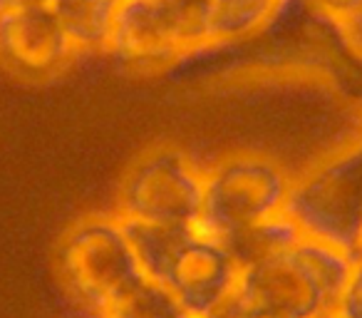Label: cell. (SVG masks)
I'll return each mask as SVG.
<instances>
[{
	"label": "cell",
	"instance_id": "cell-3",
	"mask_svg": "<svg viewBox=\"0 0 362 318\" xmlns=\"http://www.w3.org/2000/svg\"><path fill=\"white\" fill-rule=\"evenodd\" d=\"M57 271L72 301L90 318H105L144 276L119 217L75 224L57 249Z\"/></svg>",
	"mask_w": 362,
	"mask_h": 318
},
{
	"label": "cell",
	"instance_id": "cell-6",
	"mask_svg": "<svg viewBox=\"0 0 362 318\" xmlns=\"http://www.w3.org/2000/svg\"><path fill=\"white\" fill-rule=\"evenodd\" d=\"M202 202V169L181 152L156 149L129 172L117 217L154 227H197Z\"/></svg>",
	"mask_w": 362,
	"mask_h": 318
},
{
	"label": "cell",
	"instance_id": "cell-14",
	"mask_svg": "<svg viewBox=\"0 0 362 318\" xmlns=\"http://www.w3.org/2000/svg\"><path fill=\"white\" fill-rule=\"evenodd\" d=\"M303 3H308L313 11L322 13V16L330 18L337 25L347 23L362 11V0H303Z\"/></svg>",
	"mask_w": 362,
	"mask_h": 318
},
{
	"label": "cell",
	"instance_id": "cell-13",
	"mask_svg": "<svg viewBox=\"0 0 362 318\" xmlns=\"http://www.w3.org/2000/svg\"><path fill=\"white\" fill-rule=\"evenodd\" d=\"M335 313L340 318H362V251L352 256L350 273L337 298Z\"/></svg>",
	"mask_w": 362,
	"mask_h": 318
},
{
	"label": "cell",
	"instance_id": "cell-20",
	"mask_svg": "<svg viewBox=\"0 0 362 318\" xmlns=\"http://www.w3.org/2000/svg\"><path fill=\"white\" fill-rule=\"evenodd\" d=\"M184 318H192V316H184Z\"/></svg>",
	"mask_w": 362,
	"mask_h": 318
},
{
	"label": "cell",
	"instance_id": "cell-2",
	"mask_svg": "<svg viewBox=\"0 0 362 318\" xmlns=\"http://www.w3.org/2000/svg\"><path fill=\"white\" fill-rule=\"evenodd\" d=\"M214 45V0H122L107 52L132 70H159Z\"/></svg>",
	"mask_w": 362,
	"mask_h": 318
},
{
	"label": "cell",
	"instance_id": "cell-7",
	"mask_svg": "<svg viewBox=\"0 0 362 318\" xmlns=\"http://www.w3.org/2000/svg\"><path fill=\"white\" fill-rule=\"evenodd\" d=\"M238 266L218 239L197 227L181 239L156 281L164 283L192 318H211L236 293Z\"/></svg>",
	"mask_w": 362,
	"mask_h": 318
},
{
	"label": "cell",
	"instance_id": "cell-4",
	"mask_svg": "<svg viewBox=\"0 0 362 318\" xmlns=\"http://www.w3.org/2000/svg\"><path fill=\"white\" fill-rule=\"evenodd\" d=\"M283 214L303 237L350 256L362 251V137L293 179Z\"/></svg>",
	"mask_w": 362,
	"mask_h": 318
},
{
	"label": "cell",
	"instance_id": "cell-10",
	"mask_svg": "<svg viewBox=\"0 0 362 318\" xmlns=\"http://www.w3.org/2000/svg\"><path fill=\"white\" fill-rule=\"evenodd\" d=\"M52 11L77 52H107L115 6L102 0H55Z\"/></svg>",
	"mask_w": 362,
	"mask_h": 318
},
{
	"label": "cell",
	"instance_id": "cell-15",
	"mask_svg": "<svg viewBox=\"0 0 362 318\" xmlns=\"http://www.w3.org/2000/svg\"><path fill=\"white\" fill-rule=\"evenodd\" d=\"M211 318H283V316H278V313H271V311H261V308L246 306V303L238 301L236 293H233V296L228 298V301L223 303V306L218 308V311L214 313Z\"/></svg>",
	"mask_w": 362,
	"mask_h": 318
},
{
	"label": "cell",
	"instance_id": "cell-18",
	"mask_svg": "<svg viewBox=\"0 0 362 318\" xmlns=\"http://www.w3.org/2000/svg\"><path fill=\"white\" fill-rule=\"evenodd\" d=\"M102 3H107V6H119V3H122V0H102Z\"/></svg>",
	"mask_w": 362,
	"mask_h": 318
},
{
	"label": "cell",
	"instance_id": "cell-9",
	"mask_svg": "<svg viewBox=\"0 0 362 318\" xmlns=\"http://www.w3.org/2000/svg\"><path fill=\"white\" fill-rule=\"evenodd\" d=\"M300 239V229L286 214H276V217H268L263 222L248 224V227L238 229V232L228 234V237L218 239V242L231 254L238 271H243V268L253 266V263L266 261V259L296 246Z\"/></svg>",
	"mask_w": 362,
	"mask_h": 318
},
{
	"label": "cell",
	"instance_id": "cell-16",
	"mask_svg": "<svg viewBox=\"0 0 362 318\" xmlns=\"http://www.w3.org/2000/svg\"><path fill=\"white\" fill-rule=\"evenodd\" d=\"M337 28L342 30V35H345V42L352 47V52L362 57V11L357 13L355 18H350V21L342 23V25H337Z\"/></svg>",
	"mask_w": 362,
	"mask_h": 318
},
{
	"label": "cell",
	"instance_id": "cell-5",
	"mask_svg": "<svg viewBox=\"0 0 362 318\" xmlns=\"http://www.w3.org/2000/svg\"><path fill=\"white\" fill-rule=\"evenodd\" d=\"M293 179L266 157H228L204 172V202L197 229L223 239L248 224L283 214Z\"/></svg>",
	"mask_w": 362,
	"mask_h": 318
},
{
	"label": "cell",
	"instance_id": "cell-8",
	"mask_svg": "<svg viewBox=\"0 0 362 318\" xmlns=\"http://www.w3.org/2000/svg\"><path fill=\"white\" fill-rule=\"evenodd\" d=\"M52 8L0 13V62L25 77L60 72L75 55Z\"/></svg>",
	"mask_w": 362,
	"mask_h": 318
},
{
	"label": "cell",
	"instance_id": "cell-11",
	"mask_svg": "<svg viewBox=\"0 0 362 318\" xmlns=\"http://www.w3.org/2000/svg\"><path fill=\"white\" fill-rule=\"evenodd\" d=\"M283 0H214V42L246 38L268 23Z\"/></svg>",
	"mask_w": 362,
	"mask_h": 318
},
{
	"label": "cell",
	"instance_id": "cell-12",
	"mask_svg": "<svg viewBox=\"0 0 362 318\" xmlns=\"http://www.w3.org/2000/svg\"><path fill=\"white\" fill-rule=\"evenodd\" d=\"M179 301L171 296L164 283L149 276H141L105 318H184Z\"/></svg>",
	"mask_w": 362,
	"mask_h": 318
},
{
	"label": "cell",
	"instance_id": "cell-19",
	"mask_svg": "<svg viewBox=\"0 0 362 318\" xmlns=\"http://www.w3.org/2000/svg\"><path fill=\"white\" fill-rule=\"evenodd\" d=\"M317 318H340V316H337V313L332 311V313H325V316H317Z\"/></svg>",
	"mask_w": 362,
	"mask_h": 318
},
{
	"label": "cell",
	"instance_id": "cell-17",
	"mask_svg": "<svg viewBox=\"0 0 362 318\" xmlns=\"http://www.w3.org/2000/svg\"><path fill=\"white\" fill-rule=\"evenodd\" d=\"M55 0H0V13L25 11V8H52Z\"/></svg>",
	"mask_w": 362,
	"mask_h": 318
},
{
	"label": "cell",
	"instance_id": "cell-1",
	"mask_svg": "<svg viewBox=\"0 0 362 318\" xmlns=\"http://www.w3.org/2000/svg\"><path fill=\"white\" fill-rule=\"evenodd\" d=\"M350 263V254L303 237L296 246L243 268L236 298L283 318L325 316L335 311Z\"/></svg>",
	"mask_w": 362,
	"mask_h": 318
}]
</instances>
